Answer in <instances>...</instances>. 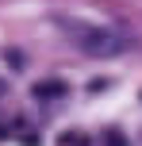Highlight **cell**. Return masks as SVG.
Wrapping results in <instances>:
<instances>
[{
  "mask_svg": "<svg viewBox=\"0 0 142 146\" xmlns=\"http://www.w3.org/2000/svg\"><path fill=\"white\" fill-rule=\"evenodd\" d=\"M65 38L89 58H115L131 46V38L119 27H108V23H85V19H61Z\"/></svg>",
  "mask_w": 142,
  "mask_h": 146,
  "instance_id": "6da1fadb",
  "label": "cell"
},
{
  "mask_svg": "<svg viewBox=\"0 0 142 146\" xmlns=\"http://www.w3.org/2000/svg\"><path fill=\"white\" fill-rule=\"evenodd\" d=\"M65 92H69V85L58 81V77H46V81L35 85V96H38V100H58V96H65Z\"/></svg>",
  "mask_w": 142,
  "mask_h": 146,
  "instance_id": "7a4b0ae2",
  "label": "cell"
},
{
  "mask_svg": "<svg viewBox=\"0 0 142 146\" xmlns=\"http://www.w3.org/2000/svg\"><path fill=\"white\" fill-rule=\"evenodd\" d=\"M104 146H131L123 131H104Z\"/></svg>",
  "mask_w": 142,
  "mask_h": 146,
  "instance_id": "3957f363",
  "label": "cell"
},
{
  "mask_svg": "<svg viewBox=\"0 0 142 146\" xmlns=\"http://www.w3.org/2000/svg\"><path fill=\"white\" fill-rule=\"evenodd\" d=\"M0 92H4V81H0Z\"/></svg>",
  "mask_w": 142,
  "mask_h": 146,
  "instance_id": "277c9868",
  "label": "cell"
}]
</instances>
